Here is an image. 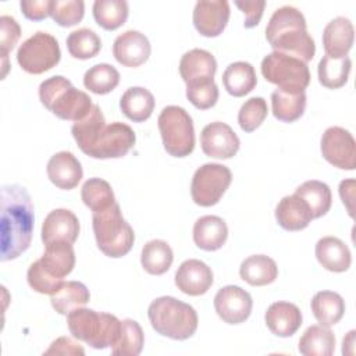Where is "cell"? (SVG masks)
Returning <instances> with one entry per match:
<instances>
[{
	"label": "cell",
	"mask_w": 356,
	"mask_h": 356,
	"mask_svg": "<svg viewBox=\"0 0 356 356\" xmlns=\"http://www.w3.org/2000/svg\"><path fill=\"white\" fill-rule=\"evenodd\" d=\"M0 260H14L31 245L33 232V203L21 185L1 186Z\"/></svg>",
	"instance_id": "6da1fadb"
},
{
	"label": "cell",
	"mask_w": 356,
	"mask_h": 356,
	"mask_svg": "<svg viewBox=\"0 0 356 356\" xmlns=\"http://www.w3.org/2000/svg\"><path fill=\"white\" fill-rule=\"evenodd\" d=\"M266 39L274 51L296 57L306 64L316 53V44L307 32L306 19L292 6H282L273 13L266 26Z\"/></svg>",
	"instance_id": "7a4b0ae2"
},
{
	"label": "cell",
	"mask_w": 356,
	"mask_h": 356,
	"mask_svg": "<svg viewBox=\"0 0 356 356\" xmlns=\"http://www.w3.org/2000/svg\"><path fill=\"white\" fill-rule=\"evenodd\" d=\"M147 317L157 334L175 341L188 339L197 330L196 310L172 296L154 299L149 305Z\"/></svg>",
	"instance_id": "3957f363"
},
{
	"label": "cell",
	"mask_w": 356,
	"mask_h": 356,
	"mask_svg": "<svg viewBox=\"0 0 356 356\" xmlns=\"http://www.w3.org/2000/svg\"><path fill=\"white\" fill-rule=\"evenodd\" d=\"M42 104L56 117L65 121H79L88 115L93 103L88 93L72 86L71 81L54 75L39 85Z\"/></svg>",
	"instance_id": "277c9868"
},
{
	"label": "cell",
	"mask_w": 356,
	"mask_h": 356,
	"mask_svg": "<svg viewBox=\"0 0 356 356\" xmlns=\"http://www.w3.org/2000/svg\"><path fill=\"white\" fill-rule=\"evenodd\" d=\"M70 332L78 341L95 349L113 346L121 332V320L114 314L96 312L93 309L78 307L67 314Z\"/></svg>",
	"instance_id": "5b68a950"
},
{
	"label": "cell",
	"mask_w": 356,
	"mask_h": 356,
	"mask_svg": "<svg viewBox=\"0 0 356 356\" xmlns=\"http://www.w3.org/2000/svg\"><path fill=\"white\" fill-rule=\"evenodd\" d=\"M92 228L97 248L106 256L118 259L132 249L135 234L132 227L122 217L117 202L103 210L92 213Z\"/></svg>",
	"instance_id": "8992f818"
},
{
	"label": "cell",
	"mask_w": 356,
	"mask_h": 356,
	"mask_svg": "<svg viewBox=\"0 0 356 356\" xmlns=\"http://www.w3.org/2000/svg\"><path fill=\"white\" fill-rule=\"evenodd\" d=\"M159 131L165 152L174 157H186L195 147V128L189 113L179 106H167L159 118Z\"/></svg>",
	"instance_id": "52a82bcc"
},
{
	"label": "cell",
	"mask_w": 356,
	"mask_h": 356,
	"mask_svg": "<svg viewBox=\"0 0 356 356\" xmlns=\"http://www.w3.org/2000/svg\"><path fill=\"white\" fill-rule=\"evenodd\" d=\"M261 74L270 83L277 85L280 89L300 92L310 83V71L305 61L273 51L261 60Z\"/></svg>",
	"instance_id": "ba28073f"
},
{
	"label": "cell",
	"mask_w": 356,
	"mask_h": 356,
	"mask_svg": "<svg viewBox=\"0 0 356 356\" xmlns=\"http://www.w3.org/2000/svg\"><path fill=\"white\" fill-rule=\"evenodd\" d=\"M61 51L57 39L47 32H36L19 44L17 61L19 67L33 75L43 74L58 64Z\"/></svg>",
	"instance_id": "9c48e42d"
},
{
	"label": "cell",
	"mask_w": 356,
	"mask_h": 356,
	"mask_svg": "<svg viewBox=\"0 0 356 356\" xmlns=\"http://www.w3.org/2000/svg\"><path fill=\"white\" fill-rule=\"evenodd\" d=\"M231 181L232 174L227 165L218 163H206L200 165L192 177V200L202 207L214 206L220 202L231 185Z\"/></svg>",
	"instance_id": "30bf717a"
},
{
	"label": "cell",
	"mask_w": 356,
	"mask_h": 356,
	"mask_svg": "<svg viewBox=\"0 0 356 356\" xmlns=\"http://www.w3.org/2000/svg\"><path fill=\"white\" fill-rule=\"evenodd\" d=\"M136 135L134 129L120 121L106 125L99 134L92 147L85 153L93 159H118L125 156L135 145Z\"/></svg>",
	"instance_id": "8fae6325"
},
{
	"label": "cell",
	"mask_w": 356,
	"mask_h": 356,
	"mask_svg": "<svg viewBox=\"0 0 356 356\" xmlns=\"http://www.w3.org/2000/svg\"><path fill=\"white\" fill-rule=\"evenodd\" d=\"M323 157L337 168L355 170L356 142L352 134L342 127H330L324 131L320 142Z\"/></svg>",
	"instance_id": "7c38bea8"
},
{
	"label": "cell",
	"mask_w": 356,
	"mask_h": 356,
	"mask_svg": "<svg viewBox=\"0 0 356 356\" xmlns=\"http://www.w3.org/2000/svg\"><path fill=\"white\" fill-rule=\"evenodd\" d=\"M252 307V296L238 285L222 286L214 296L216 313L227 324L243 323L250 316Z\"/></svg>",
	"instance_id": "4fadbf2b"
},
{
	"label": "cell",
	"mask_w": 356,
	"mask_h": 356,
	"mask_svg": "<svg viewBox=\"0 0 356 356\" xmlns=\"http://www.w3.org/2000/svg\"><path fill=\"white\" fill-rule=\"evenodd\" d=\"M239 138L234 129L221 121L207 124L200 134V146L206 156L213 159H231L239 150Z\"/></svg>",
	"instance_id": "5bb4252c"
},
{
	"label": "cell",
	"mask_w": 356,
	"mask_h": 356,
	"mask_svg": "<svg viewBox=\"0 0 356 356\" xmlns=\"http://www.w3.org/2000/svg\"><path fill=\"white\" fill-rule=\"evenodd\" d=\"M193 25L206 38H216L225 29L229 19L227 0H199L193 8Z\"/></svg>",
	"instance_id": "9a60e30c"
},
{
	"label": "cell",
	"mask_w": 356,
	"mask_h": 356,
	"mask_svg": "<svg viewBox=\"0 0 356 356\" xmlns=\"http://www.w3.org/2000/svg\"><path fill=\"white\" fill-rule=\"evenodd\" d=\"M152 47L149 39L139 31H125L118 35L113 43V56L125 67H139L150 56Z\"/></svg>",
	"instance_id": "2e32d148"
},
{
	"label": "cell",
	"mask_w": 356,
	"mask_h": 356,
	"mask_svg": "<svg viewBox=\"0 0 356 356\" xmlns=\"http://www.w3.org/2000/svg\"><path fill=\"white\" fill-rule=\"evenodd\" d=\"M213 271L202 260L188 259L175 271V285L189 296L206 293L213 285Z\"/></svg>",
	"instance_id": "e0dca14e"
},
{
	"label": "cell",
	"mask_w": 356,
	"mask_h": 356,
	"mask_svg": "<svg viewBox=\"0 0 356 356\" xmlns=\"http://www.w3.org/2000/svg\"><path fill=\"white\" fill-rule=\"evenodd\" d=\"M79 235L78 217L68 209L51 210L42 224L43 243L63 241L74 243Z\"/></svg>",
	"instance_id": "ac0fdd59"
},
{
	"label": "cell",
	"mask_w": 356,
	"mask_h": 356,
	"mask_svg": "<svg viewBox=\"0 0 356 356\" xmlns=\"http://www.w3.org/2000/svg\"><path fill=\"white\" fill-rule=\"evenodd\" d=\"M46 171L50 182L64 191L75 188L83 175L79 160L67 150L53 154L47 161Z\"/></svg>",
	"instance_id": "d6986e66"
},
{
	"label": "cell",
	"mask_w": 356,
	"mask_h": 356,
	"mask_svg": "<svg viewBox=\"0 0 356 356\" xmlns=\"http://www.w3.org/2000/svg\"><path fill=\"white\" fill-rule=\"evenodd\" d=\"M355 28L349 18L337 17L331 19L323 31V47L325 56L332 58L348 57L353 46Z\"/></svg>",
	"instance_id": "ffe728a7"
},
{
	"label": "cell",
	"mask_w": 356,
	"mask_h": 356,
	"mask_svg": "<svg viewBox=\"0 0 356 356\" xmlns=\"http://www.w3.org/2000/svg\"><path fill=\"white\" fill-rule=\"evenodd\" d=\"M267 328L277 337H292L302 325L300 309L289 302H274L264 314Z\"/></svg>",
	"instance_id": "44dd1931"
},
{
	"label": "cell",
	"mask_w": 356,
	"mask_h": 356,
	"mask_svg": "<svg viewBox=\"0 0 356 356\" xmlns=\"http://www.w3.org/2000/svg\"><path fill=\"white\" fill-rule=\"evenodd\" d=\"M217 61L214 56L203 49H192L186 51L179 61V74L185 83L203 79H214Z\"/></svg>",
	"instance_id": "7402d4cb"
},
{
	"label": "cell",
	"mask_w": 356,
	"mask_h": 356,
	"mask_svg": "<svg viewBox=\"0 0 356 356\" xmlns=\"http://www.w3.org/2000/svg\"><path fill=\"white\" fill-rule=\"evenodd\" d=\"M316 257L328 271L343 273L350 267L352 254L343 241L337 236H323L316 243Z\"/></svg>",
	"instance_id": "603a6c76"
},
{
	"label": "cell",
	"mask_w": 356,
	"mask_h": 356,
	"mask_svg": "<svg viewBox=\"0 0 356 356\" xmlns=\"http://www.w3.org/2000/svg\"><path fill=\"white\" fill-rule=\"evenodd\" d=\"M275 218L281 228L286 231L305 229L313 220L309 206L298 195L284 196L275 207Z\"/></svg>",
	"instance_id": "cb8c5ba5"
},
{
	"label": "cell",
	"mask_w": 356,
	"mask_h": 356,
	"mask_svg": "<svg viewBox=\"0 0 356 356\" xmlns=\"http://www.w3.org/2000/svg\"><path fill=\"white\" fill-rule=\"evenodd\" d=\"M228 238V227L218 216H202L193 225V242L202 250H218Z\"/></svg>",
	"instance_id": "d4e9b609"
},
{
	"label": "cell",
	"mask_w": 356,
	"mask_h": 356,
	"mask_svg": "<svg viewBox=\"0 0 356 356\" xmlns=\"http://www.w3.org/2000/svg\"><path fill=\"white\" fill-rule=\"evenodd\" d=\"M39 261L50 275L63 280L74 270L75 266V252L72 243L63 241L44 243V252Z\"/></svg>",
	"instance_id": "484cf974"
},
{
	"label": "cell",
	"mask_w": 356,
	"mask_h": 356,
	"mask_svg": "<svg viewBox=\"0 0 356 356\" xmlns=\"http://www.w3.org/2000/svg\"><path fill=\"white\" fill-rule=\"evenodd\" d=\"M120 108L131 121L143 122L154 110V96L142 86L128 88L120 99Z\"/></svg>",
	"instance_id": "4316f807"
},
{
	"label": "cell",
	"mask_w": 356,
	"mask_h": 356,
	"mask_svg": "<svg viewBox=\"0 0 356 356\" xmlns=\"http://www.w3.org/2000/svg\"><path fill=\"white\" fill-rule=\"evenodd\" d=\"M306 108L305 90H285L277 88L271 93L273 115L282 122H293L299 120Z\"/></svg>",
	"instance_id": "83f0119b"
},
{
	"label": "cell",
	"mask_w": 356,
	"mask_h": 356,
	"mask_svg": "<svg viewBox=\"0 0 356 356\" xmlns=\"http://www.w3.org/2000/svg\"><path fill=\"white\" fill-rule=\"evenodd\" d=\"M222 83L225 90L235 97L250 93L257 85L254 67L248 61L231 63L222 74Z\"/></svg>",
	"instance_id": "f1b7e54d"
},
{
	"label": "cell",
	"mask_w": 356,
	"mask_h": 356,
	"mask_svg": "<svg viewBox=\"0 0 356 356\" xmlns=\"http://www.w3.org/2000/svg\"><path fill=\"white\" fill-rule=\"evenodd\" d=\"M239 275L253 286L268 285L278 277L275 261L266 254H253L246 257L239 267Z\"/></svg>",
	"instance_id": "f546056e"
},
{
	"label": "cell",
	"mask_w": 356,
	"mask_h": 356,
	"mask_svg": "<svg viewBox=\"0 0 356 356\" xmlns=\"http://www.w3.org/2000/svg\"><path fill=\"white\" fill-rule=\"evenodd\" d=\"M312 312L316 320L324 325L331 327L337 324L345 313V300L332 291H320L312 299Z\"/></svg>",
	"instance_id": "4dcf8cb0"
},
{
	"label": "cell",
	"mask_w": 356,
	"mask_h": 356,
	"mask_svg": "<svg viewBox=\"0 0 356 356\" xmlns=\"http://www.w3.org/2000/svg\"><path fill=\"white\" fill-rule=\"evenodd\" d=\"M298 349L305 356H331L335 350V335L324 325H310L299 339Z\"/></svg>",
	"instance_id": "1f68e13d"
},
{
	"label": "cell",
	"mask_w": 356,
	"mask_h": 356,
	"mask_svg": "<svg viewBox=\"0 0 356 356\" xmlns=\"http://www.w3.org/2000/svg\"><path fill=\"white\" fill-rule=\"evenodd\" d=\"M90 299L89 289L79 281H67L50 295L53 309L60 314H68L74 309L85 306Z\"/></svg>",
	"instance_id": "d6a6232c"
},
{
	"label": "cell",
	"mask_w": 356,
	"mask_h": 356,
	"mask_svg": "<svg viewBox=\"0 0 356 356\" xmlns=\"http://www.w3.org/2000/svg\"><path fill=\"white\" fill-rule=\"evenodd\" d=\"M295 195L306 202L310 209L312 218H318L327 214L332 203L330 186L325 182L317 179H310L300 184L296 188Z\"/></svg>",
	"instance_id": "836d02e7"
},
{
	"label": "cell",
	"mask_w": 356,
	"mask_h": 356,
	"mask_svg": "<svg viewBox=\"0 0 356 356\" xmlns=\"http://www.w3.org/2000/svg\"><path fill=\"white\" fill-rule=\"evenodd\" d=\"M174 260L171 246L163 239H152L145 243L140 253V263L146 273L161 275L168 271Z\"/></svg>",
	"instance_id": "e575fe53"
},
{
	"label": "cell",
	"mask_w": 356,
	"mask_h": 356,
	"mask_svg": "<svg viewBox=\"0 0 356 356\" xmlns=\"http://www.w3.org/2000/svg\"><path fill=\"white\" fill-rule=\"evenodd\" d=\"M104 127H106L104 115L100 107L97 104H93L86 117L72 124L71 132L78 147L83 153H86L92 147V145L95 143V140L97 139L99 134Z\"/></svg>",
	"instance_id": "d590c367"
},
{
	"label": "cell",
	"mask_w": 356,
	"mask_h": 356,
	"mask_svg": "<svg viewBox=\"0 0 356 356\" xmlns=\"http://www.w3.org/2000/svg\"><path fill=\"white\" fill-rule=\"evenodd\" d=\"M92 10L97 25L106 31H114L125 24L129 13L125 0H96Z\"/></svg>",
	"instance_id": "8d00e7d4"
},
{
	"label": "cell",
	"mask_w": 356,
	"mask_h": 356,
	"mask_svg": "<svg viewBox=\"0 0 356 356\" xmlns=\"http://www.w3.org/2000/svg\"><path fill=\"white\" fill-rule=\"evenodd\" d=\"M350 68L352 61L349 57L332 58L330 56H324L317 67L318 81L328 89H338L348 82Z\"/></svg>",
	"instance_id": "74e56055"
},
{
	"label": "cell",
	"mask_w": 356,
	"mask_h": 356,
	"mask_svg": "<svg viewBox=\"0 0 356 356\" xmlns=\"http://www.w3.org/2000/svg\"><path fill=\"white\" fill-rule=\"evenodd\" d=\"M145 343L143 330L138 321L125 318L121 321V332L118 341L111 346L114 356H138Z\"/></svg>",
	"instance_id": "f35d334b"
},
{
	"label": "cell",
	"mask_w": 356,
	"mask_h": 356,
	"mask_svg": "<svg viewBox=\"0 0 356 356\" xmlns=\"http://www.w3.org/2000/svg\"><path fill=\"white\" fill-rule=\"evenodd\" d=\"M120 83V72L115 67L100 63L90 67L83 75V85L88 90L96 95L110 93Z\"/></svg>",
	"instance_id": "ab89813d"
},
{
	"label": "cell",
	"mask_w": 356,
	"mask_h": 356,
	"mask_svg": "<svg viewBox=\"0 0 356 356\" xmlns=\"http://www.w3.org/2000/svg\"><path fill=\"white\" fill-rule=\"evenodd\" d=\"M81 197L85 206H88L92 210V213L103 210L115 203V196L111 185L107 181L97 177L85 181L81 189Z\"/></svg>",
	"instance_id": "60d3db41"
},
{
	"label": "cell",
	"mask_w": 356,
	"mask_h": 356,
	"mask_svg": "<svg viewBox=\"0 0 356 356\" xmlns=\"http://www.w3.org/2000/svg\"><path fill=\"white\" fill-rule=\"evenodd\" d=\"M67 49L74 58L88 60L100 51L102 40L95 31L89 28H79L68 35Z\"/></svg>",
	"instance_id": "b9f144b4"
},
{
	"label": "cell",
	"mask_w": 356,
	"mask_h": 356,
	"mask_svg": "<svg viewBox=\"0 0 356 356\" xmlns=\"http://www.w3.org/2000/svg\"><path fill=\"white\" fill-rule=\"evenodd\" d=\"M267 113V102L263 97H250L241 106L238 111V124L242 131L253 132L263 124Z\"/></svg>",
	"instance_id": "7bdbcfd3"
},
{
	"label": "cell",
	"mask_w": 356,
	"mask_h": 356,
	"mask_svg": "<svg viewBox=\"0 0 356 356\" xmlns=\"http://www.w3.org/2000/svg\"><path fill=\"white\" fill-rule=\"evenodd\" d=\"M85 3L82 0H51L50 17L60 26H74L83 18Z\"/></svg>",
	"instance_id": "ee69618b"
},
{
	"label": "cell",
	"mask_w": 356,
	"mask_h": 356,
	"mask_svg": "<svg viewBox=\"0 0 356 356\" xmlns=\"http://www.w3.org/2000/svg\"><path fill=\"white\" fill-rule=\"evenodd\" d=\"M186 97L199 110L213 107L218 100V86L214 79H203L186 83Z\"/></svg>",
	"instance_id": "f6af8a7d"
},
{
	"label": "cell",
	"mask_w": 356,
	"mask_h": 356,
	"mask_svg": "<svg viewBox=\"0 0 356 356\" xmlns=\"http://www.w3.org/2000/svg\"><path fill=\"white\" fill-rule=\"evenodd\" d=\"M26 280H28V284L29 286L39 292V293H43V295H51L54 293L60 286L61 284L64 282L63 280L60 278H56L53 275H50L40 264L39 259L36 261H33L29 268H28V273H26Z\"/></svg>",
	"instance_id": "bcb514c9"
},
{
	"label": "cell",
	"mask_w": 356,
	"mask_h": 356,
	"mask_svg": "<svg viewBox=\"0 0 356 356\" xmlns=\"http://www.w3.org/2000/svg\"><path fill=\"white\" fill-rule=\"evenodd\" d=\"M21 36V26L15 18L10 15L0 17V53L1 58H8V53L14 49Z\"/></svg>",
	"instance_id": "7dc6e473"
},
{
	"label": "cell",
	"mask_w": 356,
	"mask_h": 356,
	"mask_svg": "<svg viewBox=\"0 0 356 356\" xmlns=\"http://www.w3.org/2000/svg\"><path fill=\"white\" fill-rule=\"evenodd\" d=\"M235 6L245 14L243 26L253 28L260 22V19L263 17L266 1L264 0H252V1L235 0Z\"/></svg>",
	"instance_id": "c3c4849f"
},
{
	"label": "cell",
	"mask_w": 356,
	"mask_h": 356,
	"mask_svg": "<svg viewBox=\"0 0 356 356\" xmlns=\"http://www.w3.org/2000/svg\"><path fill=\"white\" fill-rule=\"evenodd\" d=\"M50 6L51 0H21L19 3L22 14L32 21H40L50 15Z\"/></svg>",
	"instance_id": "681fc988"
},
{
	"label": "cell",
	"mask_w": 356,
	"mask_h": 356,
	"mask_svg": "<svg viewBox=\"0 0 356 356\" xmlns=\"http://www.w3.org/2000/svg\"><path fill=\"white\" fill-rule=\"evenodd\" d=\"M44 355H85V349L70 337H60L51 342Z\"/></svg>",
	"instance_id": "f907efd6"
},
{
	"label": "cell",
	"mask_w": 356,
	"mask_h": 356,
	"mask_svg": "<svg viewBox=\"0 0 356 356\" xmlns=\"http://www.w3.org/2000/svg\"><path fill=\"white\" fill-rule=\"evenodd\" d=\"M339 196L342 199V203L346 206L349 216L353 217V199H355V179L353 178L341 181Z\"/></svg>",
	"instance_id": "816d5d0a"
},
{
	"label": "cell",
	"mask_w": 356,
	"mask_h": 356,
	"mask_svg": "<svg viewBox=\"0 0 356 356\" xmlns=\"http://www.w3.org/2000/svg\"><path fill=\"white\" fill-rule=\"evenodd\" d=\"M355 334L356 331L352 330L342 341V353L343 355H353V345H355Z\"/></svg>",
	"instance_id": "f5cc1de1"
}]
</instances>
